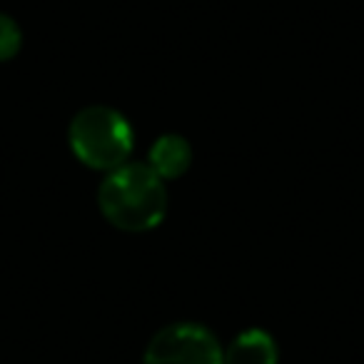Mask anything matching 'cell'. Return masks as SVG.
Instances as JSON below:
<instances>
[{
  "label": "cell",
  "instance_id": "cell-2",
  "mask_svg": "<svg viewBox=\"0 0 364 364\" xmlns=\"http://www.w3.org/2000/svg\"><path fill=\"white\" fill-rule=\"evenodd\" d=\"M68 145L77 162L97 172H112L130 162L135 147L132 125L110 105H87L68 125Z\"/></svg>",
  "mask_w": 364,
  "mask_h": 364
},
{
  "label": "cell",
  "instance_id": "cell-5",
  "mask_svg": "<svg viewBox=\"0 0 364 364\" xmlns=\"http://www.w3.org/2000/svg\"><path fill=\"white\" fill-rule=\"evenodd\" d=\"M277 342L264 329H245L225 349V364H277Z\"/></svg>",
  "mask_w": 364,
  "mask_h": 364
},
{
  "label": "cell",
  "instance_id": "cell-1",
  "mask_svg": "<svg viewBox=\"0 0 364 364\" xmlns=\"http://www.w3.org/2000/svg\"><path fill=\"white\" fill-rule=\"evenodd\" d=\"M167 185L147 162H125L105 172L97 190V208L115 230L130 235L150 232L165 223Z\"/></svg>",
  "mask_w": 364,
  "mask_h": 364
},
{
  "label": "cell",
  "instance_id": "cell-3",
  "mask_svg": "<svg viewBox=\"0 0 364 364\" xmlns=\"http://www.w3.org/2000/svg\"><path fill=\"white\" fill-rule=\"evenodd\" d=\"M142 364H225V349L205 324L172 322L152 334Z\"/></svg>",
  "mask_w": 364,
  "mask_h": 364
},
{
  "label": "cell",
  "instance_id": "cell-6",
  "mask_svg": "<svg viewBox=\"0 0 364 364\" xmlns=\"http://www.w3.org/2000/svg\"><path fill=\"white\" fill-rule=\"evenodd\" d=\"M23 48V31L8 13H0V63L13 60Z\"/></svg>",
  "mask_w": 364,
  "mask_h": 364
},
{
  "label": "cell",
  "instance_id": "cell-4",
  "mask_svg": "<svg viewBox=\"0 0 364 364\" xmlns=\"http://www.w3.org/2000/svg\"><path fill=\"white\" fill-rule=\"evenodd\" d=\"M147 165L162 177V180H177L193 165V147L188 137L177 132H165L160 135L147 150Z\"/></svg>",
  "mask_w": 364,
  "mask_h": 364
}]
</instances>
